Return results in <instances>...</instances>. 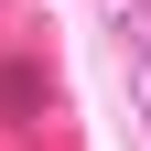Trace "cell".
<instances>
[{"label":"cell","instance_id":"1","mask_svg":"<svg viewBox=\"0 0 151 151\" xmlns=\"http://www.w3.org/2000/svg\"><path fill=\"white\" fill-rule=\"evenodd\" d=\"M43 97H54V76L32 65V54H11V65H0V119H43Z\"/></svg>","mask_w":151,"mask_h":151},{"label":"cell","instance_id":"2","mask_svg":"<svg viewBox=\"0 0 151 151\" xmlns=\"http://www.w3.org/2000/svg\"><path fill=\"white\" fill-rule=\"evenodd\" d=\"M119 32H129V65H140V108H151V22H140V11H119Z\"/></svg>","mask_w":151,"mask_h":151},{"label":"cell","instance_id":"3","mask_svg":"<svg viewBox=\"0 0 151 151\" xmlns=\"http://www.w3.org/2000/svg\"><path fill=\"white\" fill-rule=\"evenodd\" d=\"M129 11H140V22H151V0H129Z\"/></svg>","mask_w":151,"mask_h":151}]
</instances>
